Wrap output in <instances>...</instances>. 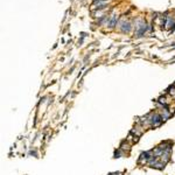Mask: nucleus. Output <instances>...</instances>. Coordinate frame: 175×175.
Listing matches in <instances>:
<instances>
[{"label":"nucleus","mask_w":175,"mask_h":175,"mask_svg":"<svg viewBox=\"0 0 175 175\" xmlns=\"http://www.w3.org/2000/svg\"><path fill=\"white\" fill-rule=\"evenodd\" d=\"M123 26H124V30H126V32L130 30V23H129V22H127V23H124Z\"/></svg>","instance_id":"1"},{"label":"nucleus","mask_w":175,"mask_h":175,"mask_svg":"<svg viewBox=\"0 0 175 175\" xmlns=\"http://www.w3.org/2000/svg\"><path fill=\"white\" fill-rule=\"evenodd\" d=\"M116 20H117V18H116V17H113V18H112V20H111V22H110V26H111V27H113V26H115Z\"/></svg>","instance_id":"2"}]
</instances>
